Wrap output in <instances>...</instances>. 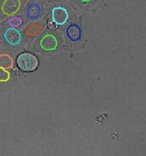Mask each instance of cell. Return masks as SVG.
Here are the masks:
<instances>
[{
	"mask_svg": "<svg viewBox=\"0 0 146 156\" xmlns=\"http://www.w3.org/2000/svg\"><path fill=\"white\" fill-rule=\"evenodd\" d=\"M21 8V0H4L1 6V10L6 16H14Z\"/></svg>",
	"mask_w": 146,
	"mask_h": 156,
	"instance_id": "3",
	"label": "cell"
},
{
	"mask_svg": "<svg viewBox=\"0 0 146 156\" xmlns=\"http://www.w3.org/2000/svg\"><path fill=\"white\" fill-rule=\"evenodd\" d=\"M10 80V73L9 71L4 69V68L0 67V82L4 83V82H8Z\"/></svg>",
	"mask_w": 146,
	"mask_h": 156,
	"instance_id": "11",
	"label": "cell"
},
{
	"mask_svg": "<svg viewBox=\"0 0 146 156\" xmlns=\"http://www.w3.org/2000/svg\"><path fill=\"white\" fill-rule=\"evenodd\" d=\"M66 34L68 37L73 41H77L80 40L82 36V30L77 24H71L66 30Z\"/></svg>",
	"mask_w": 146,
	"mask_h": 156,
	"instance_id": "6",
	"label": "cell"
},
{
	"mask_svg": "<svg viewBox=\"0 0 146 156\" xmlns=\"http://www.w3.org/2000/svg\"><path fill=\"white\" fill-rule=\"evenodd\" d=\"M26 14H27L28 18H29V19H37L39 17L41 14L40 6L37 4H30L27 8Z\"/></svg>",
	"mask_w": 146,
	"mask_h": 156,
	"instance_id": "9",
	"label": "cell"
},
{
	"mask_svg": "<svg viewBox=\"0 0 146 156\" xmlns=\"http://www.w3.org/2000/svg\"><path fill=\"white\" fill-rule=\"evenodd\" d=\"M42 30H43V28L40 24L38 23H34V24H29L24 30V34L27 37H35L41 34Z\"/></svg>",
	"mask_w": 146,
	"mask_h": 156,
	"instance_id": "7",
	"label": "cell"
},
{
	"mask_svg": "<svg viewBox=\"0 0 146 156\" xmlns=\"http://www.w3.org/2000/svg\"><path fill=\"white\" fill-rule=\"evenodd\" d=\"M4 40L12 46H16L22 41V34L17 28L9 27L5 30L4 33Z\"/></svg>",
	"mask_w": 146,
	"mask_h": 156,
	"instance_id": "2",
	"label": "cell"
},
{
	"mask_svg": "<svg viewBox=\"0 0 146 156\" xmlns=\"http://www.w3.org/2000/svg\"><path fill=\"white\" fill-rule=\"evenodd\" d=\"M14 61L11 55L8 54L0 55V67L9 70L14 67Z\"/></svg>",
	"mask_w": 146,
	"mask_h": 156,
	"instance_id": "8",
	"label": "cell"
},
{
	"mask_svg": "<svg viewBox=\"0 0 146 156\" xmlns=\"http://www.w3.org/2000/svg\"><path fill=\"white\" fill-rule=\"evenodd\" d=\"M40 46L44 51H55L58 47V41L55 35L51 34H46L41 39Z\"/></svg>",
	"mask_w": 146,
	"mask_h": 156,
	"instance_id": "5",
	"label": "cell"
},
{
	"mask_svg": "<svg viewBox=\"0 0 146 156\" xmlns=\"http://www.w3.org/2000/svg\"><path fill=\"white\" fill-rule=\"evenodd\" d=\"M18 67L24 72H32L37 70L38 60L34 55L28 52L21 53L18 55L16 60Z\"/></svg>",
	"mask_w": 146,
	"mask_h": 156,
	"instance_id": "1",
	"label": "cell"
},
{
	"mask_svg": "<svg viewBox=\"0 0 146 156\" xmlns=\"http://www.w3.org/2000/svg\"><path fill=\"white\" fill-rule=\"evenodd\" d=\"M82 3H88V2H91L92 0H79Z\"/></svg>",
	"mask_w": 146,
	"mask_h": 156,
	"instance_id": "12",
	"label": "cell"
},
{
	"mask_svg": "<svg viewBox=\"0 0 146 156\" xmlns=\"http://www.w3.org/2000/svg\"><path fill=\"white\" fill-rule=\"evenodd\" d=\"M53 21L58 25H64L68 21V11L63 7H55L52 11Z\"/></svg>",
	"mask_w": 146,
	"mask_h": 156,
	"instance_id": "4",
	"label": "cell"
},
{
	"mask_svg": "<svg viewBox=\"0 0 146 156\" xmlns=\"http://www.w3.org/2000/svg\"><path fill=\"white\" fill-rule=\"evenodd\" d=\"M8 24L10 25V27L18 28L23 24V20L17 16H11V18H9L8 20Z\"/></svg>",
	"mask_w": 146,
	"mask_h": 156,
	"instance_id": "10",
	"label": "cell"
}]
</instances>
